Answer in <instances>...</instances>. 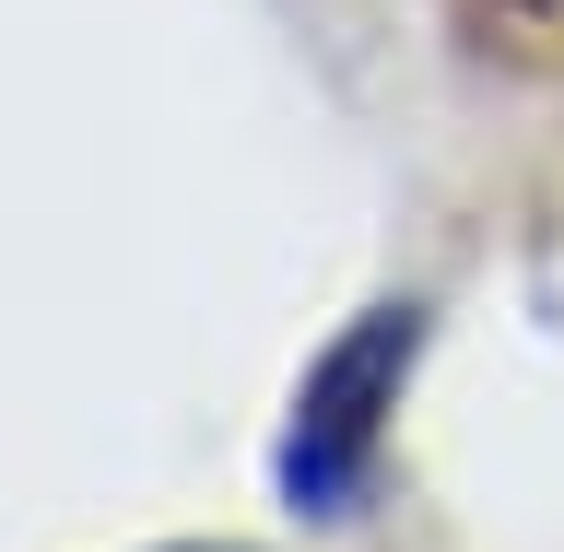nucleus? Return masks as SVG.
Here are the masks:
<instances>
[{
    "instance_id": "1",
    "label": "nucleus",
    "mask_w": 564,
    "mask_h": 552,
    "mask_svg": "<svg viewBox=\"0 0 564 552\" xmlns=\"http://www.w3.org/2000/svg\"><path fill=\"white\" fill-rule=\"evenodd\" d=\"M412 365H423V306H365L352 329H329V353L306 365V388H294V412H282V435H271V494L306 529H341L352 506H365Z\"/></svg>"
},
{
    "instance_id": "2",
    "label": "nucleus",
    "mask_w": 564,
    "mask_h": 552,
    "mask_svg": "<svg viewBox=\"0 0 564 552\" xmlns=\"http://www.w3.org/2000/svg\"><path fill=\"white\" fill-rule=\"evenodd\" d=\"M188 552H236V541H188Z\"/></svg>"
}]
</instances>
